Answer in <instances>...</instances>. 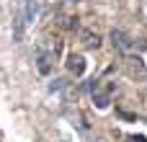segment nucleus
I'll return each instance as SVG.
<instances>
[{
    "label": "nucleus",
    "mask_w": 147,
    "mask_h": 142,
    "mask_svg": "<svg viewBox=\"0 0 147 142\" xmlns=\"http://www.w3.org/2000/svg\"><path fill=\"white\" fill-rule=\"evenodd\" d=\"M111 91H114V85H109L106 91L98 88V91L93 93V103H96L98 109H109V103H111Z\"/></svg>",
    "instance_id": "3"
},
{
    "label": "nucleus",
    "mask_w": 147,
    "mask_h": 142,
    "mask_svg": "<svg viewBox=\"0 0 147 142\" xmlns=\"http://www.w3.org/2000/svg\"><path fill=\"white\" fill-rule=\"evenodd\" d=\"M39 10H41V3H39V0H26V13H23L26 23H31V21L39 16Z\"/></svg>",
    "instance_id": "5"
},
{
    "label": "nucleus",
    "mask_w": 147,
    "mask_h": 142,
    "mask_svg": "<svg viewBox=\"0 0 147 142\" xmlns=\"http://www.w3.org/2000/svg\"><path fill=\"white\" fill-rule=\"evenodd\" d=\"M67 67H70V72H75L78 78L85 72V60L80 57V54H70L67 57Z\"/></svg>",
    "instance_id": "4"
},
{
    "label": "nucleus",
    "mask_w": 147,
    "mask_h": 142,
    "mask_svg": "<svg viewBox=\"0 0 147 142\" xmlns=\"http://www.w3.org/2000/svg\"><path fill=\"white\" fill-rule=\"evenodd\" d=\"M23 16L21 13H16V18H13V36H16V41H21V36H23Z\"/></svg>",
    "instance_id": "7"
},
{
    "label": "nucleus",
    "mask_w": 147,
    "mask_h": 142,
    "mask_svg": "<svg viewBox=\"0 0 147 142\" xmlns=\"http://www.w3.org/2000/svg\"><path fill=\"white\" fill-rule=\"evenodd\" d=\"M65 28H78V18H65Z\"/></svg>",
    "instance_id": "9"
},
{
    "label": "nucleus",
    "mask_w": 147,
    "mask_h": 142,
    "mask_svg": "<svg viewBox=\"0 0 147 142\" xmlns=\"http://www.w3.org/2000/svg\"><path fill=\"white\" fill-rule=\"evenodd\" d=\"M111 44H114L119 52H124V54H129V52L137 47V41H132V39H129V34H124V31H119V28H114V31H111Z\"/></svg>",
    "instance_id": "1"
},
{
    "label": "nucleus",
    "mask_w": 147,
    "mask_h": 142,
    "mask_svg": "<svg viewBox=\"0 0 147 142\" xmlns=\"http://www.w3.org/2000/svg\"><path fill=\"white\" fill-rule=\"evenodd\" d=\"M36 62H39L36 67H39V72H41V75H49V72H52V54H47V52H41Z\"/></svg>",
    "instance_id": "6"
},
{
    "label": "nucleus",
    "mask_w": 147,
    "mask_h": 142,
    "mask_svg": "<svg viewBox=\"0 0 147 142\" xmlns=\"http://www.w3.org/2000/svg\"><path fill=\"white\" fill-rule=\"evenodd\" d=\"M78 36H80L83 47H88V49H98V44H101L98 34H93V31H88V28H78Z\"/></svg>",
    "instance_id": "2"
},
{
    "label": "nucleus",
    "mask_w": 147,
    "mask_h": 142,
    "mask_svg": "<svg viewBox=\"0 0 147 142\" xmlns=\"http://www.w3.org/2000/svg\"><path fill=\"white\" fill-rule=\"evenodd\" d=\"M129 142H147V140L142 137V135H140V137H129Z\"/></svg>",
    "instance_id": "10"
},
{
    "label": "nucleus",
    "mask_w": 147,
    "mask_h": 142,
    "mask_svg": "<svg viewBox=\"0 0 147 142\" xmlns=\"http://www.w3.org/2000/svg\"><path fill=\"white\" fill-rule=\"evenodd\" d=\"M62 88H65V78H57L49 83V91H62Z\"/></svg>",
    "instance_id": "8"
}]
</instances>
